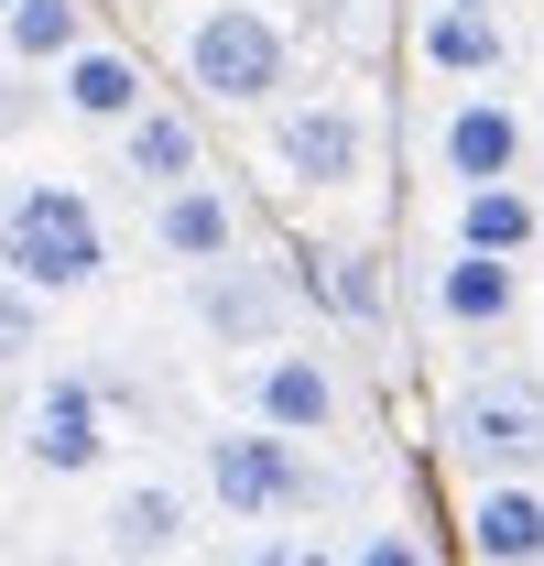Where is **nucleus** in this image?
I'll list each match as a JSON object with an SVG mask.
<instances>
[{"mask_svg": "<svg viewBox=\"0 0 544 566\" xmlns=\"http://www.w3.org/2000/svg\"><path fill=\"white\" fill-rule=\"evenodd\" d=\"M87 33H98V11H87V0H11V11H0V55H11V66H33V76H55Z\"/></svg>", "mask_w": 544, "mask_h": 566, "instance_id": "nucleus-18", "label": "nucleus"}, {"mask_svg": "<svg viewBox=\"0 0 544 566\" xmlns=\"http://www.w3.org/2000/svg\"><path fill=\"white\" fill-rule=\"evenodd\" d=\"M469 556L479 566H544V480H479L469 491Z\"/></svg>", "mask_w": 544, "mask_h": 566, "instance_id": "nucleus-15", "label": "nucleus"}, {"mask_svg": "<svg viewBox=\"0 0 544 566\" xmlns=\"http://www.w3.org/2000/svg\"><path fill=\"white\" fill-rule=\"evenodd\" d=\"M523 153H534V120L512 109V98H447V120H436V164H447V186H501V175H523Z\"/></svg>", "mask_w": 544, "mask_h": 566, "instance_id": "nucleus-10", "label": "nucleus"}, {"mask_svg": "<svg viewBox=\"0 0 544 566\" xmlns=\"http://www.w3.org/2000/svg\"><path fill=\"white\" fill-rule=\"evenodd\" d=\"M316 22H327V33H348V22H359V0H316Z\"/></svg>", "mask_w": 544, "mask_h": 566, "instance_id": "nucleus-24", "label": "nucleus"}, {"mask_svg": "<svg viewBox=\"0 0 544 566\" xmlns=\"http://www.w3.org/2000/svg\"><path fill=\"white\" fill-rule=\"evenodd\" d=\"M33 566H98V545H55V556H33Z\"/></svg>", "mask_w": 544, "mask_h": 566, "instance_id": "nucleus-25", "label": "nucleus"}, {"mask_svg": "<svg viewBox=\"0 0 544 566\" xmlns=\"http://www.w3.org/2000/svg\"><path fill=\"white\" fill-rule=\"evenodd\" d=\"M44 87H55V109H66V120H87V132H121L142 98H153L142 55H132V44H109V33H87V44H76Z\"/></svg>", "mask_w": 544, "mask_h": 566, "instance_id": "nucleus-12", "label": "nucleus"}, {"mask_svg": "<svg viewBox=\"0 0 544 566\" xmlns=\"http://www.w3.org/2000/svg\"><path fill=\"white\" fill-rule=\"evenodd\" d=\"M262 164L283 186H305V197H338L370 175V120H359V98L338 87H305V98H272L262 120Z\"/></svg>", "mask_w": 544, "mask_h": 566, "instance_id": "nucleus-5", "label": "nucleus"}, {"mask_svg": "<svg viewBox=\"0 0 544 566\" xmlns=\"http://www.w3.org/2000/svg\"><path fill=\"white\" fill-rule=\"evenodd\" d=\"M0 11H11V0H0Z\"/></svg>", "mask_w": 544, "mask_h": 566, "instance_id": "nucleus-27", "label": "nucleus"}, {"mask_svg": "<svg viewBox=\"0 0 544 566\" xmlns=\"http://www.w3.org/2000/svg\"><path fill=\"white\" fill-rule=\"evenodd\" d=\"M447 458L479 480H544V381L534 370H490L447 392Z\"/></svg>", "mask_w": 544, "mask_h": 566, "instance_id": "nucleus-4", "label": "nucleus"}, {"mask_svg": "<svg viewBox=\"0 0 544 566\" xmlns=\"http://www.w3.org/2000/svg\"><path fill=\"white\" fill-rule=\"evenodd\" d=\"M240 415L272 424V436H338L348 415V392H338V370L316 349H294V338H272V349L240 359Z\"/></svg>", "mask_w": 544, "mask_h": 566, "instance_id": "nucleus-7", "label": "nucleus"}, {"mask_svg": "<svg viewBox=\"0 0 544 566\" xmlns=\"http://www.w3.org/2000/svg\"><path fill=\"white\" fill-rule=\"evenodd\" d=\"M44 109H55V87H44L33 66H11V55H0V142H22Z\"/></svg>", "mask_w": 544, "mask_h": 566, "instance_id": "nucleus-21", "label": "nucleus"}, {"mask_svg": "<svg viewBox=\"0 0 544 566\" xmlns=\"http://www.w3.org/2000/svg\"><path fill=\"white\" fill-rule=\"evenodd\" d=\"M348 566H436V556L414 545L404 523H359V545H348Z\"/></svg>", "mask_w": 544, "mask_h": 566, "instance_id": "nucleus-22", "label": "nucleus"}, {"mask_svg": "<svg viewBox=\"0 0 544 566\" xmlns=\"http://www.w3.org/2000/svg\"><path fill=\"white\" fill-rule=\"evenodd\" d=\"M458 11H501V0H458Z\"/></svg>", "mask_w": 544, "mask_h": 566, "instance_id": "nucleus-26", "label": "nucleus"}, {"mask_svg": "<svg viewBox=\"0 0 544 566\" xmlns=\"http://www.w3.org/2000/svg\"><path fill=\"white\" fill-rule=\"evenodd\" d=\"M121 175H132L142 197H164V186H186V175H207L197 109H164V98H142L132 120H121Z\"/></svg>", "mask_w": 544, "mask_h": 566, "instance_id": "nucleus-16", "label": "nucleus"}, {"mask_svg": "<svg viewBox=\"0 0 544 566\" xmlns=\"http://www.w3.org/2000/svg\"><path fill=\"white\" fill-rule=\"evenodd\" d=\"M414 55H425V76H447V87H490V76L512 66V22L501 11H458V0H425Z\"/></svg>", "mask_w": 544, "mask_h": 566, "instance_id": "nucleus-14", "label": "nucleus"}, {"mask_svg": "<svg viewBox=\"0 0 544 566\" xmlns=\"http://www.w3.org/2000/svg\"><path fill=\"white\" fill-rule=\"evenodd\" d=\"M544 240V208L523 197V175H501V186H458V251H501V262H523Z\"/></svg>", "mask_w": 544, "mask_h": 566, "instance_id": "nucleus-17", "label": "nucleus"}, {"mask_svg": "<svg viewBox=\"0 0 544 566\" xmlns=\"http://www.w3.org/2000/svg\"><path fill=\"white\" fill-rule=\"evenodd\" d=\"M240 566H327V545H294V534H272V545H251Z\"/></svg>", "mask_w": 544, "mask_h": 566, "instance_id": "nucleus-23", "label": "nucleus"}, {"mask_svg": "<svg viewBox=\"0 0 544 566\" xmlns=\"http://www.w3.org/2000/svg\"><path fill=\"white\" fill-rule=\"evenodd\" d=\"M305 294H316L338 327H381V262H370L359 240H327V251H305Z\"/></svg>", "mask_w": 544, "mask_h": 566, "instance_id": "nucleus-19", "label": "nucleus"}, {"mask_svg": "<svg viewBox=\"0 0 544 566\" xmlns=\"http://www.w3.org/2000/svg\"><path fill=\"white\" fill-rule=\"evenodd\" d=\"M207 501L229 512V523H294V512H316L327 501V480H316V458H305V436H272V424H218L197 458Z\"/></svg>", "mask_w": 544, "mask_h": 566, "instance_id": "nucleus-3", "label": "nucleus"}, {"mask_svg": "<svg viewBox=\"0 0 544 566\" xmlns=\"http://www.w3.org/2000/svg\"><path fill=\"white\" fill-rule=\"evenodd\" d=\"M186 545H197V491L186 480H109L98 566H175Z\"/></svg>", "mask_w": 544, "mask_h": 566, "instance_id": "nucleus-9", "label": "nucleus"}, {"mask_svg": "<svg viewBox=\"0 0 544 566\" xmlns=\"http://www.w3.org/2000/svg\"><path fill=\"white\" fill-rule=\"evenodd\" d=\"M0 273L44 305H66L87 283H109V218L76 175H22L0 197Z\"/></svg>", "mask_w": 544, "mask_h": 566, "instance_id": "nucleus-1", "label": "nucleus"}, {"mask_svg": "<svg viewBox=\"0 0 544 566\" xmlns=\"http://www.w3.org/2000/svg\"><path fill=\"white\" fill-rule=\"evenodd\" d=\"M109 447H121V403L98 370H44L33 403H22V469L44 480H109Z\"/></svg>", "mask_w": 544, "mask_h": 566, "instance_id": "nucleus-6", "label": "nucleus"}, {"mask_svg": "<svg viewBox=\"0 0 544 566\" xmlns=\"http://www.w3.org/2000/svg\"><path fill=\"white\" fill-rule=\"evenodd\" d=\"M186 316H197V338L207 349H272V338H283V273H272V262H240V251H229V262H197V273H186Z\"/></svg>", "mask_w": 544, "mask_h": 566, "instance_id": "nucleus-8", "label": "nucleus"}, {"mask_svg": "<svg viewBox=\"0 0 544 566\" xmlns=\"http://www.w3.org/2000/svg\"><path fill=\"white\" fill-rule=\"evenodd\" d=\"M436 316L458 327V338H501L512 316H523V262H501V251H458L447 240V262H436Z\"/></svg>", "mask_w": 544, "mask_h": 566, "instance_id": "nucleus-13", "label": "nucleus"}, {"mask_svg": "<svg viewBox=\"0 0 544 566\" xmlns=\"http://www.w3.org/2000/svg\"><path fill=\"white\" fill-rule=\"evenodd\" d=\"M33 349H44V294H22V283L0 273V370H22Z\"/></svg>", "mask_w": 544, "mask_h": 566, "instance_id": "nucleus-20", "label": "nucleus"}, {"mask_svg": "<svg viewBox=\"0 0 544 566\" xmlns=\"http://www.w3.org/2000/svg\"><path fill=\"white\" fill-rule=\"evenodd\" d=\"M175 66L197 87V109H272L294 87V33L262 0H207L186 22V44H175Z\"/></svg>", "mask_w": 544, "mask_h": 566, "instance_id": "nucleus-2", "label": "nucleus"}, {"mask_svg": "<svg viewBox=\"0 0 544 566\" xmlns=\"http://www.w3.org/2000/svg\"><path fill=\"white\" fill-rule=\"evenodd\" d=\"M240 240H251V218H240V197H229L218 175H186V186H164V197H153V251H164L175 273L229 262Z\"/></svg>", "mask_w": 544, "mask_h": 566, "instance_id": "nucleus-11", "label": "nucleus"}]
</instances>
